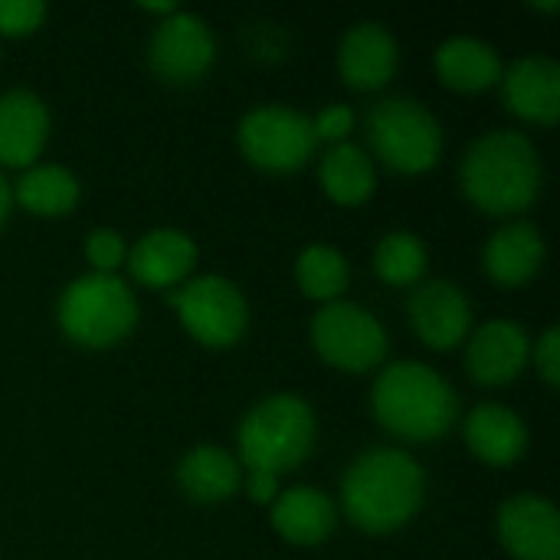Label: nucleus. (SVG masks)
<instances>
[{"mask_svg":"<svg viewBox=\"0 0 560 560\" xmlns=\"http://www.w3.org/2000/svg\"><path fill=\"white\" fill-rule=\"evenodd\" d=\"M315 443V413L292 394L256 404L240 423V456L249 472H285L299 466Z\"/></svg>","mask_w":560,"mask_h":560,"instance_id":"20e7f679","label":"nucleus"},{"mask_svg":"<svg viewBox=\"0 0 560 560\" xmlns=\"http://www.w3.org/2000/svg\"><path fill=\"white\" fill-rule=\"evenodd\" d=\"M499 538L518 560H560V515L541 495H518L499 509Z\"/></svg>","mask_w":560,"mask_h":560,"instance_id":"9b49d317","label":"nucleus"},{"mask_svg":"<svg viewBox=\"0 0 560 560\" xmlns=\"http://www.w3.org/2000/svg\"><path fill=\"white\" fill-rule=\"evenodd\" d=\"M502 92L515 115L555 125L560 115V66L551 56H525L509 69Z\"/></svg>","mask_w":560,"mask_h":560,"instance_id":"4468645a","label":"nucleus"},{"mask_svg":"<svg viewBox=\"0 0 560 560\" xmlns=\"http://www.w3.org/2000/svg\"><path fill=\"white\" fill-rule=\"evenodd\" d=\"M312 118L285 105H259L240 121V148L262 171H295L315 151Z\"/></svg>","mask_w":560,"mask_h":560,"instance_id":"0eeeda50","label":"nucleus"},{"mask_svg":"<svg viewBox=\"0 0 560 560\" xmlns=\"http://www.w3.org/2000/svg\"><path fill=\"white\" fill-rule=\"evenodd\" d=\"M322 187L335 203H361L374 190V164L354 144H335L322 161Z\"/></svg>","mask_w":560,"mask_h":560,"instance_id":"5701e85b","label":"nucleus"},{"mask_svg":"<svg viewBox=\"0 0 560 560\" xmlns=\"http://www.w3.org/2000/svg\"><path fill=\"white\" fill-rule=\"evenodd\" d=\"M466 443L482 463L509 466L525 453L528 430L518 420V413H512L509 407L486 404V407L472 410V417L466 420Z\"/></svg>","mask_w":560,"mask_h":560,"instance_id":"6ab92c4d","label":"nucleus"},{"mask_svg":"<svg viewBox=\"0 0 560 560\" xmlns=\"http://www.w3.org/2000/svg\"><path fill=\"white\" fill-rule=\"evenodd\" d=\"M213 36L207 23L194 13H171L164 23H158L151 36V69L167 82H194L200 79L213 62Z\"/></svg>","mask_w":560,"mask_h":560,"instance_id":"9d476101","label":"nucleus"},{"mask_svg":"<svg viewBox=\"0 0 560 560\" xmlns=\"http://www.w3.org/2000/svg\"><path fill=\"white\" fill-rule=\"evenodd\" d=\"M368 138L377 158L400 174L430 171L443 151L440 121L417 98L404 95L384 98L368 112Z\"/></svg>","mask_w":560,"mask_h":560,"instance_id":"423d86ee","label":"nucleus"},{"mask_svg":"<svg viewBox=\"0 0 560 560\" xmlns=\"http://www.w3.org/2000/svg\"><path fill=\"white\" fill-rule=\"evenodd\" d=\"M423 492H427L423 469L404 450L364 453L348 469L341 486L348 518L371 535H387L404 528L420 512Z\"/></svg>","mask_w":560,"mask_h":560,"instance_id":"f257e3e1","label":"nucleus"},{"mask_svg":"<svg viewBox=\"0 0 560 560\" xmlns=\"http://www.w3.org/2000/svg\"><path fill=\"white\" fill-rule=\"evenodd\" d=\"M436 72L450 89L479 92L502 75V59L476 36H453L436 49Z\"/></svg>","mask_w":560,"mask_h":560,"instance_id":"412c9836","label":"nucleus"},{"mask_svg":"<svg viewBox=\"0 0 560 560\" xmlns=\"http://www.w3.org/2000/svg\"><path fill=\"white\" fill-rule=\"evenodd\" d=\"M85 256L89 262L98 269V272H115L121 262H125V240L115 233V230H92L89 240H85Z\"/></svg>","mask_w":560,"mask_h":560,"instance_id":"bb28decb","label":"nucleus"},{"mask_svg":"<svg viewBox=\"0 0 560 560\" xmlns=\"http://www.w3.org/2000/svg\"><path fill=\"white\" fill-rule=\"evenodd\" d=\"M312 341L315 351L341 371H368L387 354V335L381 322L354 302L325 305L312 322Z\"/></svg>","mask_w":560,"mask_h":560,"instance_id":"1a4fd4ad","label":"nucleus"},{"mask_svg":"<svg viewBox=\"0 0 560 560\" xmlns=\"http://www.w3.org/2000/svg\"><path fill=\"white\" fill-rule=\"evenodd\" d=\"M249 495L259 505L272 502L276 499V476H269V472H249Z\"/></svg>","mask_w":560,"mask_h":560,"instance_id":"7c9ffc66","label":"nucleus"},{"mask_svg":"<svg viewBox=\"0 0 560 560\" xmlns=\"http://www.w3.org/2000/svg\"><path fill=\"white\" fill-rule=\"evenodd\" d=\"M10 197H13V194H10V184H7V177L0 174V223L7 220V210H10Z\"/></svg>","mask_w":560,"mask_h":560,"instance_id":"2f4dec72","label":"nucleus"},{"mask_svg":"<svg viewBox=\"0 0 560 560\" xmlns=\"http://www.w3.org/2000/svg\"><path fill=\"white\" fill-rule=\"evenodd\" d=\"M177 479L194 502H226L240 489V463L220 446H197L184 456Z\"/></svg>","mask_w":560,"mask_h":560,"instance_id":"4be33fe9","label":"nucleus"},{"mask_svg":"<svg viewBox=\"0 0 560 560\" xmlns=\"http://www.w3.org/2000/svg\"><path fill=\"white\" fill-rule=\"evenodd\" d=\"M525 361H528V335L515 322H489L476 331L469 345V374L486 387L515 381Z\"/></svg>","mask_w":560,"mask_h":560,"instance_id":"dca6fc26","label":"nucleus"},{"mask_svg":"<svg viewBox=\"0 0 560 560\" xmlns=\"http://www.w3.org/2000/svg\"><path fill=\"white\" fill-rule=\"evenodd\" d=\"M482 262L499 285H522L541 269L545 240L535 223H509L489 240Z\"/></svg>","mask_w":560,"mask_h":560,"instance_id":"a211bd4d","label":"nucleus"},{"mask_svg":"<svg viewBox=\"0 0 560 560\" xmlns=\"http://www.w3.org/2000/svg\"><path fill=\"white\" fill-rule=\"evenodd\" d=\"M16 200L30 210V213H39V217H59V213H69L79 200V180L59 167V164H43V167H33L26 171L20 180H16Z\"/></svg>","mask_w":560,"mask_h":560,"instance_id":"b1692460","label":"nucleus"},{"mask_svg":"<svg viewBox=\"0 0 560 560\" xmlns=\"http://www.w3.org/2000/svg\"><path fill=\"white\" fill-rule=\"evenodd\" d=\"M46 16V3L39 0H0V33L23 36L33 33Z\"/></svg>","mask_w":560,"mask_h":560,"instance_id":"cd10ccee","label":"nucleus"},{"mask_svg":"<svg viewBox=\"0 0 560 560\" xmlns=\"http://www.w3.org/2000/svg\"><path fill=\"white\" fill-rule=\"evenodd\" d=\"M59 325L62 331L85 348H108L121 341L135 322H138V305L131 289L108 272H92L75 279L62 299H59Z\"/></svg>","mask_w":560,"mask_h":560,"instance_id":"39448f33","label":"nucleus"},{"mask_svg":"<svg viewBox=\"0 0 560 560\" xmlns=\"http://www.w3.org/2000/svg\"><path fill=\"white\" fill-rule=\"evenodd\" d=\"M351 125H354V115H351L348 105H331V108H325V112L312 121L315 138H328V141H341V138L351 131Z\"/></svg>","mask_w":560,"mask_h":560,"instance_id":"c85d7f7f","label":"nucleus"},{"mask_svg":"<svg viewBox=\"0 0 560 560\" xmlns=\"http://www.w3.org/2000/svg\"><path fill=\"white\" fill-rule=\"evenodd\" d=\"M299 285L308 299H338L348 285V262L331 246H308L295 266Z\"/></svg>","mask_w":560,"mask_h":560,"instance_id":"a878e982","label":"nucleus"},{"mask_svg":"<svg viewBox=\"0 0 560 560\" xmlns=\"http://www.w3.org/2000/svg\"><path fill=\"white\" fill-rule=\"evenodd\" d=\"M410 322L430 348L446 351L466 338L469 322H472V308H469V299L463 295V289L456 282L436 279V282H427L413 292Z\"/></svg>","mask_w":560,"mask_h":560,"instance_id":"f8f14e48","label":"nucleus"},{"mask_svg":"<svg viewBox=\"0 0 560 560\" xmlns=\"http://www.w3.org/2000/svg\"><path fill=\"white\" fill-rule=\"evenodd\" d=\"M167 302L177 308L184 328L210 348H230L249 322L243 292L223 276H200L184 289L167 292Z\"/></svg>","mask_w":560,"mask_h":560,"instance_id":"6e6552de","label":"nucleus"},{"mask_svg":"<svg viewBox=\"0 0 560 560\" xmlns=\"http://www.w3.org/2000/svg\"><path fill=\"white\" fill-rule=\"evenodd\" d=\"M374 417L404 440H440L459 410L453 387L420 361L390 364L374 384Z\"/></svg>","mask_w":560,"mask_h":560,"instance_id":"7ed1b4c3","label":"nucleus"},{"mask_svg":"<svg viewBox=\"0 0 560 560\" xmlns=\"http://www.w3.org/2000/svg\"><path fill=\"white\" fill-rule=\"evenodd\" d=\"M535 361H538V371L541 377L558 387L560 384V331L558 328H548L538 341V351H535Z\"/></svg>","mask_w":560,"mask_h":560,"instance_id":"c756f323","label":"nucleus"},{"mask_svg":"<svg viewBox=\"0 0 560 560\" xmlns=\"http://www.w3.org/2000/svg\"><path fill=\"white\" fill-rule=\"evenodd\" d=\"M374 269L384 282L390 285H413L423 269H427V249L423 243L407 233V230H397V233H387L381 243H377V253H374Z\"/></svg>","mask_w":560,"mask_h":560,"instance_id":"393cba45","label":"nucleus"},{"mask_svg":"<svg viewBox=\"0 0 560 560\" xmlns=\"http://www.w3.org/2000/svg\"><path fill=\"white\" fill-rule=\"evenodd\" d=\"M276 532L292 545H318L335 532V505L318 489H289L272 505Z\"/></svg>","mask_w":560,"mask_h":560,"instance_id":"aec40b11","label":"nucleus"},{"mask_svg":"<svg viewBox=\"0 0 560 560\" xmlns=\"http://www.w3.org/2000/svg\"><path fill=\"white\" fill-rule=\"evenodd\" d=\"M338 66L348 85L381 89L397 69V43L381 23H358L341 39Z\"/></svg>","mask_w":560,"mask_h":560,"instance_id":"f3484780","label":"nucleus"},{"mask_svg":"<svg viewBox=\"0 0 560 560\" xmlns=\"http://www.w3.org/2000/svg\"><path fill=\"white\" fill-rule=\"evenodd\" d=\"M46 135H49V115L33 92L10 89L0 95V164L10 167L33 164L46 144Z\"/></svg>","mask_w":560,"mask_h":560,"instance_id":"ddd939ff","label":"nucleus"},{"mask_svg":"<svg viewBox=\"0 0 560 560\" xmlns=\"http://www.w3.org/2000/svg\"><path fill=\"white\" fill-rule=\"evenodd\" d=\"M194 262H197V246L180 230H151L128 253L131 276L148 289L177 285L180 279H187Z\"/></svg>","mask_w":560,"mask_h":560,"instance_id":"2eb2a0df","label":"nucleus"},{"mask_svg":"<svg viewBox=\"0 0 560 560\" xmlns=\"http://www.w3.org/2000/svg\"><path fill=\"white\" fill-rule=\"evenodd\" d=\"M541 187L535 144L518 131H492L463 158V190L479 210L495 217L525 210Z\"/></svg>","mask_w":560,"mask_h":560,"instance_id":"f03ea898","label":"nucleus"}]
</instances>
